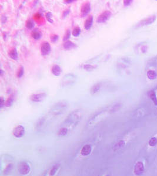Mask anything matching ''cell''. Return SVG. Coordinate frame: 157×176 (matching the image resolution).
Instances as JSON below:
<instances>
[{
	"label": "cell",
	"mask_w": 157,
	"mask_h": 176,
	"mask_svg": "<svg viewBox=\"0 0 157 176\" xmlns=\"http://www.w3.org/2000/svg\"><path fill=\"white\" fill-rule=\"evenodd\" d=\"M76 80V76L72 73L66 74L64 76L61 82V85L62 87H65L68 86H70L75 83Z\"/></svg>",
	"instance_id": "obj_1"
},
{
	"label": "cell",
	"mask_w": 157,
	"mask_h": 176,
	"mask_svg": "<svg viewBox=\"0 0 157 176\" xmlns=\"http://www.w3.org/2000/svg\"><path fill=\"white\" fill-rule=\"evenodd\" d=\"M68 107V104L65 102H60L55 104L51 110V113L54 115H58L62 113Z\"/></svg>",
	"instance_id": "obj_2"
},
{
	"label": "cell",
	"mask_w": 157,
	"mask_h": 176,
	"mask_svg": "<svg viewBox=\"0 0 157 176\" xmlns=\"http://www.w3.org/2000/svg\"><path fill=\"white\" fill-rule=\"evenodd\" d=\"M107 111L106 110H102L97 113L95 116H94L91 118V119L90 120V121H89V125H93L94 124H96L99 122L101 119L104 118V117L107 115Z\"/></svg>",
	"instance_id": "obj_3"
},
{
	"label": "cell",
	"mask_w": 157,
	"mask_h": 176,
	"mask_svg": "<svg viewBox=\"0 0 157 176\" xmlns=\"http://www.w3.org/2000/svg\"><path fill=\"white\" fill-rule=\"evenodd\" d=\"M47 94L45 92H40L31 95L29 99L33 102H41L46 98Z\"/></svg>",
	"instance_id": "obj_4"
},
{
	"label": "cell",
	"mask_w": 157,
	"mask_h": 176,
	"mask_svg": "<svg viewBox=\"0 0 157 176\" xmlns=\"http://www.w3.org/2000/svg\"><path fill=\"white\" fill-rule=\"evenodd\" d=\"M111 15H112V13L110 11H108V10L104 11L98 17L97 22L98 23H104L109 20Z\"/></svg>",
	"instance_id": "obj_5"
},
{
	"label": "cell",
	"mask_w": 157,
	"mask_h": 176,
	"mask_svg": "<svg viewBox=\"0 0 157 176\" xmlns=\"http://www.w3.org/2000/svg\"><path fill=\"white\" fill-rule=\"evenodd\" d=\"M155 20H156V16L155 15H152V16H150L148 17V18H146L143 20L141 21L137 24L136 27H144V26L149 25L150 24H152L153 22H154Z\"/></svg>",
	"instance_id": "obj_6"
},
{
	"label": "cell",
	"mask_w": 157,
	"mask_h": 176,
	"mask_svg": "<svg viewBox=\"0 0 157 176\" xmlns=\"http://www.w3.org/2000/svg\"><path fill=\"white\" fill-rule=\"evenodd\" d=\"M51 51V47L48 42H44L41 45V53L43 56H47Z\"/></svg>",
	"instance_id": "obj_7"
},
{
	"label": "cell",
	"mask_w": 157,
	"mask_h": 176,
	"mask_svg": "<svg viewBox=\"0 0 157 176\" xmlns=\"http://www.w3.org/2000/svg\"><path fill=\"white\" fill-rule=\"evenodd\" d=\"M25 133V129L21 125H18L15 127L13 130V135L17 138H20L22 137Z\"/></svg>",
	"instance_id": "obj_8"
},
{
	"label": "cell",
	"mask_w": 157,
	"mask_h": 176,
	"mask_svg": "<svg viewBox=\"0 0 157 176\" xmlns=\"http://www.w3.org/2000/svg\"><path fill=\"white\" fill-rule=\"evenodd\" d=\"M91 11V4L89 2H85L82 5L81 8V16L84 17L88 14Z\"/></svg>",
	"instance_id": "obj_9"
},
{
	"label": "cell",
	"mask_w": 157,
	"mask_h": 176,
	"mask_svg": "<svg viewBox=\"0 0 157 176\" xmlns=\"http://www.w3.org/2000/svg\"><path fill=\"white\" fill-rule=\"evenodd\" d=\"M29 170H30V168L27 163L22 162L20 164V166H19V171L22 175L27 174L29 172Z\"/></svg>",
	"instance_id": "obj_10"
},
{
	"label": "cell",
	"mask_w": 157,
	"mask_h": 176,
	"mask_svg": "<svg viewBox=\"0 0 157 176\" xmlns=\"http://www.w3.org/2000/svg\"><path fill=\"white\" fill-rule=\"evenodd\" d=\"M144 171V164L142 162L139 161L135 165V168H134V172L137 175H141Z\"/></svg>",
	"instance_id": "obj_11"
},
{
	"label": "cell",
	"mask_w": 157,
	"mask_h": 176,
	"mask_svg": "<svg viewBox=\"0 0 157 176\" xmlns=\"http://www.w3.org/2000/svg\"><path fill=\"white\" fill-rule=\"evenodd\" d=\"M51 73L53 75L55 76H60L62 73V68L60 65H54L51 68Z\"/></svg>",
	"instance_id": "obj_12"
},
{
	"label": "cell",
	"mask_w": 157,
	"mask_h": 176,
	"mask_svg": "<svg viewBox=\"0 0 157 176\" xmlns=\"http://www.w3.org/2000/svg\"><path fill=\"white\" fill-rule=\"evenodd\" d=\"M101 87H102V84H101V83L100 82L97 83L94 85H92L90 89L91 94L92 95H95V94L98 93L100 91Z\"/></svg>",
	"instance_id": "obj_13"
},
{
	"label": "cell",
	"mask_w": 157,
	"mask_h": 176,
	"mask_svg": "<svg viewBox=\"0 0 157 176\" xmlns=\"http://www.w3.org/2000/svg\"><path fill=\"white\" fill-rule=\"evenodd\" d=\"M8 55L13 60H17L18 59V54L15 48H11L8 51Z\"/></svg>",
	"instance_id": "obj_14"
},
{
	"label": "cell",
	"mask_w": 157,
	"mask_h": 176,
	"mask_svg": "<svg viewBox=\"0 0 157 176\" xmlns=\"http://www.w3.org/2000/svg\"><path fill=\"white\" fill-rule=\"evenodd\" d=\"M92 24H93V17L90 15L86 19L84 22V28L86 30H89L91 28Z\"/></svg>",
	"instance_id": "obj_15"
},
{
	"label": "cell",
	"mask_w": 157,
	"mask_h": 176,
	"mask_svg": "<svg viewBox=\"0 0 157 176\" xmlns=\"http://www.w3.org/2000/svg\"><path fill=\"white\" fill-rule=\"evenodd\" d=\"M63 47L65 50H71L75 48L76 47V45L72 41H67L64 43Z\"/></svg>",
	"instance_id": "obj_16"
},
{
	"label": "cell",
	"mask_w": 157,
	"mask_h": 176,
	"mask_svg": "<svg viewBox=\"0 0 157 176\" xmlns=\"http://www.w3.org/2000/svg\"><path fill=\"white\" fill-rule=\"evenodd\" d=\"M98 67L97 65L95 64H86L83 65V68L84 70L88 71V72H91L95 70V69H97Z\"/></svg>",
	"instance_id": "obj_17"
},
{
	"label": "cell",
	"mask_w": 157,
	"mask_h": 176,
	"mask_svg": "<svg viewBox=\"0 0 157 176\" xmlns=\"http://www.w3.org/2000/svg\"><path fill=\"white\" fill-rule=\"evenodd\" d=\"M91 151V147L89 144H86L84 146H83V149L81 150V154L83 156H86L90 154Z\"/></svg>",
	"instance_id": "obj_18"
},
{
	"label": "cell",
	"mask_w": 157,
	"mask_h": 176,
	"mask_svg": "<svg viewBox=\"0 0 157 176\" xmlns=\"http://www.w3.org/2000/svg\"><path fill=\"white\" fill-rule=\"evenodd\" d=\"M31 37L34 38V39L38 40V39H40V38H41L42 34L40 31L37 30V29H35V30H33L32 32H31Z\"/></svg>",
	"instance_id": "obj_19"
},
{
	"label": "cell",
	"mask_w": 157,
	"mask_h": 176,
	"mask_svg": "<svg viewBox=\"0 0 157 176\" xmlns=\"http://www.w3.org/2000/svg\"><path fill=\"white\" fill-rule=\"evenodd\" d=\"M14 101V95L11 94L7 100L6 103H5V106H7V107H10L13 104Z\"/></svg>",
	"instance_id": "obj_20"
},
{
	"label": "cell",
	"mask_w": 157,
	"mask_h": 176,
	"mask_svg": "<svg viewBox=\"0 0 157 176\" xmlns=\"http://www.w3.org/2000/svg\"><path fill=\"white\" fill-rule=\"evenodd\" d=\"M147 76L149 79H155L157 77L156 72L153 70H149L147 72Z\"/></svg>",
	"instance_id": "obj_21"
},
{
	"label": "cell",
	"mask_w": 157,
	"mask_h": 176,
	"mask_svg": "<svg viewBox=\"0 0 157 176\" xmlns=\"http://www.w3.org/2000/svg\"><path fill=\"white\" fill-rule=\"evenodd\" d=\"M68 132V129L65 127H62L59 129L58 132V135L59 136H65Z\"/></svg>",
	"instance_id": "obj_22"
},
{
	"label": "cell",
	"mask_w": 157,
	"mask_h": 176,
	"mask_svg": "<svg viewBox=\"0 0 157 176\" xmlns=\"http://www.w3.org/2000/svg\"><path fill=\"white\" fill-rule=\"evenodd\" d=\"M148 95H149V97H150V99H151L152 101L153 102V103L156 106H157V98L155 92L154 91H150Z\"/></svg>",
	"instance_id": "obj_23"
},
{
	"label": "cell",
	"mask_w": 157,
	"mask_h": 176,
	"mask_svg": "<svg viewBox=\"0 0 157 176\" xmlns=\"http://www.w3.org/2000/svg\"><path fill=\"white\" fill-rule=\"evenodd\" d=\"M80 33H81V28L79 27H76L73 29L72 34L74 36H78L80 35Z\"/></svg>",
	"instance_id": "obj_24"
},
{
	"label": "cell",
	"mask_w": 157,
	"mask_h": 176,
	"mask_svg": "<svg viewBox=\"0 0 157 176\" xmlns=\"http://www.w3.org/2000/svg\"><path fill=\"white\" fill-rule=\"evenodd\" d=\"M24 67H22V66H20V67H19L18 72H17V77L19 78H21L22 76L24 75Z\"/></svg>",
	"instance_id": "obj_25"
},
{
	"label": "cell",
	"mask_w": 157,
	"mask_h": 176,
	"mask_svg": "<svg viewBox=\"0 0 157 176\" xmlns=\"http://www.w3.org/2000/svg\"><path fill=\"white\" fill-rule=\"evenodd\" d=\"M58 168H59L58 164H56V165H54V166L52 167V168L51 169V170L50 171V175L51 176H53L55 173H56L57 171L58 170Z\"/></svg>",
	"instance_id": "obj_26"
},
{
	"label": "cell",
	"mask_w": 157,
	"mask_h": 176,
	"mask_svg": "<svg viewBox=\"0 0 157 176\" xmlns=\"http://www.w3.org/2000/svg\"><path fill=\"white\" fill-rule=\"evenodd\" d=\"M25 26L28 29H32L33 28H34V24L33 21L31 20H28L27 21V22H26L25 24Z\"/></svg>",
	"instance_id": "obj_27"
},
{
	"label": "cell",
	"mask_w": 157,
	"mask_h": 176,
	"mask_svg": "<svg viewBox=\"0 0 157 176\" xmlns=\"http://www.w3.org/2000/svg\"><path fill=\"white\" fill-rule=\"evenodd\" d=\"M70 35H71V31L69 29H67V31H66V32L65 33V35H64V38H63V40L64 41H68V39L69 38H70Z\"/></svg>",
	"instance_id": "obj_28"
},
{
	"label": "cell",
	"mask_w": 157,
	"mask_h": 176,
	"mask_svg": "<svg viewBox=\"0 0 157 176\" xmlns=\"http://www.w3.org/2000/svg\"><path fill=\"white\" fill-rule=\"evenodd\" d=\"M45 17H46L47 20L49 22H50V23H52V22H53L54 21L52 20V14L51 13H50V12L47 13L46 14H45Z\"/></svg>",
	"instance_id": "obj_29"
},
{
	"label": "cell",
	"mask_w": 157,
	"mask_h": 176,
	"mask_svg": "<svg viewBox=\"0 0 157 176\" xmlns=\"http://www.w3.org/2000/svg\"><path fill=\"white\" fill-rule=\"evenodd\" d=\"M157 144V139L156 137H152L149 141V144L150 146H154Z\"/></svg>",
	"instance_id": "obj_30"
},
{
	"label": "cell",
	"mask_w": 157,
	"mask_h": 176,
	"mask_svg": "<svg viewBox=\"0 0 157 176\" xmlns=\"http://www.w3.org/2000/svg\"><path fill=\"white\" fill-rule=\"evenodd\" d=\"M59 36L57 34H51L50 36V39L52 42H55L58 41Z\"/></svg>",
	"instance_id": "obj_31"
},
{
	"label": "cell",
	"mask_w": 157,
	"mask_h": 176,
	"mask_svg": "<svg viewBox=\"0 0 157 176\" xmlns=\"http://www.w3.org/2000/svg\"><path fill=\"white\" fill-rule=\"evenodd\" d=\"M33 18H34L35 21H36L37 22L41 21L42 20V16L40 13H36L35 14H34Z\"/></svg>",
	"instance_id": "obj_32"
},
{
	"label": "cell",
	"mask_w": 157,
	"mask_h": 176,
	"mask_svg": "<svg viewBox=\"0 0 157 176\" xmlns=\"http://www.w3.org/2000/svg\"><path fill=\"white\" fill-rule=\"evenodd\" d=\"M124 145V142L123 140H121L117 144H115V149H119V148H121L123 147Z\"/></svg>",
	"instance_id": "obj_33"
},
{
	"label": "cell",
	"mask_w": 157,
	"mask_h": 176,
	"mask_svg": "<svg viewBox=\"0 0 157 176\" xmlns=\"http://www.w3.org/2000/svg\"><path fill=\"white\" fill-rule=\"evenodd\" d=\"M12 168H13V165H12L11 164H8L7 166L6 170H5V171H4L5 173L7 174V172L8 173V172H10V171L11 170Z\"/></svg>",
	"instance_id": "obj_34"
},
{
	"label": "cell",
	"mask_w": 157,
	"mask_h": 176,
	"mask_svg": "<svg viewBox=\"0 0 157 176\" xmlns=\"http://www.w3.org/2000/svg\"><path fill=\"white\" fill-rule=\"evenodd\" d=\"M5 100L3 98V97H1V100H0V106H1V108H2L3 106H5Z\"/></svg>",
	"instance_id": "obj_35"
},
{
	"label": "cell",
	"mask_w": 157,
	"mask_h": 176,
	"mask_svg": "<svg viewBox=\"0 0 157 176\" xmlns=\"http://www.w3.org/2000/svg\"><path fill=\"white\" fill-rule=\"evenodd\" d=\"M69 12H70L69 10H65V11L63 12V14H62V17L64 18V17H67L68 14L69 13Z\"/></svg>",
	"instance_id": "obj_36"
},
{
	"label": "cell",
	"mask_w": 157,
	"mask_h": 176,
	"mask_svg": "<svg viewBox=\"0 0 157 176\" xmlns=\"http://www.w3.org/2000/svg\"><path fill=\"white\" fill-rule=\"evenodd\" d=\"M132 2V1H124V4L125 6H128L131 4Z\"/></svg>",
	"instance_id": "obj_37"
},
{
	"label": "cell",
	"mask_w": 157,
	"mask_h": 176,
	"mask_svg": "<svg viewBox=\"0 0 157 176\" xmlns=\"http://www.w3.org/2000/svg\"><path fill=\"white\" fill-rule=\"evenodd\" d=\"M74 1H72V0H71V1H65L64 2H65L66 3H71L74 2Z\"/></svg>",
	"instance_id": "obj_38"
},
{
	"label": "cell",
	"mask_w": 157,
	"mask_h": 176,
	"mask_svg": "<svg viewBox=\"0 0 157 176\" xmlns=\"http://www.w3.org/2000/svg\"><path fill=\"white\" fill-rule=\"evenodd\" d=\"M3 75V71L2 69H1V76H2Z\"/></svg>",
	"instance_id": "obj_39"
},
{
	"label": "cell",
	"mask_w": 157,
	"mask_h": 176,
	"mask_svg": "<svg viewBox=\"0 0 157 176\" xmlns=\"http://www.w3.org/2000/svg\"><path fill=\"white\" fill-rule=\"evenodd\" d=\"M106 176H108V175H106Z\"/></svg>",
	"instance_id": "obj_40"
}]
</instances>
